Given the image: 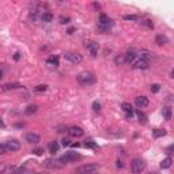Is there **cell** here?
<instances>
[{"label":"cell","instance_id":"obj_1","mask_svg":"<svg viewBox=\"0 0 174 174\" xmlns=\"http://www.w3.org/2000/svg\"><path fill=\"white\" fill-rule=\"evenodd\" d=\"M76 79H77V83L83 87H90V86H93V84H95V82H97L95 74H93V72H90V71L80 72V74L77 75Z\"/></svg>","mask_w":174,"mask_h":174},{"label":"cell","instance_id":"obj_2","mask_svg":"<svg viewBox=\"0 0 174 174\" xmlns=\"http://www.w3.org/2000/svg\"><path fill=\"white\" fill-rule=\"evenodd\" d=\"M145 169V161L142 158H135L131 162V170L132 173H142Z\"/></svg>","mask_w":174,"mask_h":174},{"label":"cell","instance_id":"obj_3","mask_svg":"<svg viewBox=\"0 0 174 174\" xmlns=\"http://www.w3.org/2000/svg\"><path fill=\"white\" fill-rule=\"evenodd\" d=\"M42 166L46 169H63L65 166V163H63L60 161V158L58 159H45L44 163H42Z\"/></svg>","mask_w":174,"mask_h":174},{"label":"cell","instance_id":"obj_4","mask_svg":"<svg viewBox=\"0 0 174 174\" xmlns=\"http://www.w3.org/2000/svg\"><path fill=\"white\" fill-rule=\"evenodd\" d=\"M64 58L68 60V61L74 63V64H79V63L83 61V56L80 53H76V52H65Z\"/></svg>","mask_w":174,"mask_h":174},{"label":"cell","instance_id":"obj_5","mask_svg":"<svg viewBox=\"0 0 174 174\" xmlns=\"http://www.w3.org/2000/svg\"><path fill=\"white\" fill-rule=\"evenodd\" d=\"M79 159H82V155L77 154V152H74V151H69L67 152L65 155H63L61 158H60V161L63 162V163H69V162H76L79 161Z\"/></svg>","mask_w":174,"mask_h":174},{"label":"cell","instance_id":"obj_6","mask_svg":"<svg viewBox=\"0 0 174 174\" xmlns=\"http://www.w3.org/2000/svg\"><path fill=\"white\" fill-rule=\"evenodd\" d=\"M84 46L90 50V53H91L93 57H97L98 56V50H99V45H98V42L93 41V39H87V41H84Z\"/></svg>","mask_w":174,"mask_h":174},{"label":"cell","instance_id":"obj_7","mask_svg":"<svg viewBox=\"0 0 174 174\" xmlns=\"http://www.w3.org/2000/svg\"><path fill=\"white\" fill-rule=\"evenodd\" d=\"M98 169H99V166H98V164L90 163V164H84V166L77 167L76 171H77V173H83V174H91V173H95V171H98Z\"/></svg>","mask_w":174,"mask_h":174},{"label":"cell","instance_id":"obj_8","mask_svg":"<svg viewBox=\"0 0 174 174\" xmlns=\"http://www.w3.org/2000/svg\"><path fill=\"white\" fill-rule=\"evenodd\" d=\"M131 65H132L135 69H147V68L150 67V65H148V61H145V60L140 58L139 56L135 58V60H133V63H132Z\"/></svg>","mask_w":174,"mask_h":174},{"label":"cell","instance_id":"obj_9","mask_svg":"<svg viewBox=\"0 0 174 174\" xmlns=\"http://www.w3.org/2000/svg\"><path fill=\"white\" fill-rule=\"evenodd\" d=\"M6 145L8 148V152H14V151H19L20 150V142H18L16 139H11V140H7Z\"/></svg>","mask_w":174,"mask_h":174},{"label":"cell","instance_id":"obj_10","mask_svg":"<svg viewBox=\"0 0 174 174\" xmlns=\"http://www.w3.org/2000/svg\"><path fill=\"white\" fill-rule=\"evenodd\" d=\"M68 135L71 137H82L84 135V131L80 126H69L68 128Z\"/></svg>","mask_w":174,"mask_h":174},{"label":"cell","instance_id":"obj_11","mask_svg":"<svg viewBox=\"0 0 174 174\" xmlns=\"http://www.w3.org/2000/svg\"><path fill=\"white\" fill-rule=\"evenodd\" d=\"M25 140H26L27 143H33V144H37V143L41 142V137H39V135H37V133L30 132V133H26Z\"/></svg>","mask_w":174,"mask_h":174},{"label":"cell","instance_id":"obj_12","mask_svg":"<svg viewBox=\"0 0 174 174\" xmlns=\"http://www.w3.org/2000/svg\"><path fill=\"white\" fill-rule=\"evenodd\" d=\"M135 103H136V106L137 107H145V106H148L150 101L145 95H140V97L135 98Z\"/></svg>","mask_w":174,"mask_h":174},{"label":"cell","instance_id":"obj_13","mask_svg":"<svg viewBox=\"0 0 174 174\" xmlns=\"http://www.w3.org/2000/svg\"><path fill=\"white\" fill-rule=\"evenodd\" d=\"M124 56H125V63H129V64H132L133 60L137 57V52H136L135 49H128V50H126V53H125Z\"/></svg>","mask_w":174,"mask_h":174},{"label":"cell","instance_id":"obj_14","mask_svg":"<svg viewBox=\"0 0 174 174\" xmlns=\"http://www.w3.org/2000/svg\"><path fill=\"white\" fill-rule=\"evenodd\" d=\"M121 109L124 110V112L126 113V118H132L133 116V107L131 103L128 102H123V105H121Z\"/></svg>","mask_w":174,"mask_h":174},{"label":"cell","instance_id":"obj_15","mask_svg":"<svg viewBox=\"0 0 174 174\" xmlns=\"http://www.w3.org/2000/svg\"><path fill=\"white\" fill-rule=\"evenodd\" d=\"M46 65L50 67V68H57L58 65H60L58 56H50V57H48V60H46Z\"/></svg>","mask_w":174,"mask_h":174},{"label":"cell","instance_id":"obj_16","mask_svg":"<svg viewBox=\"0 0 174 174\" xmlns=\"http://www.w3.org/2000/svg\"><path fill=\"white\" fill-rule=\"evenodd\" d=\"M137 56L140 58H143V60H145V61H148L152 58V53L150 50H147V49H142L140 52H137Z\"/></svg>","mask_w":174,"mask_h":174},{"label":"cell","instance_id":"obj_17","mask_svg":"<svg viewBox=\"0 0 174 174\" xmlns=\"http://www.w3.org/2000/svg\"><path fill=\"white\" fill-rule=\"evenodd\" d=\"M155 44L159 46L166 45V44H169V38L166 36H163V34H158V36L155 37Z\"/></svg>","mask_w":174,"mask_h":174},{"label":"cell","instance_id":"obj_18","mask_svg":"<svg viewBox=\"0 0 174 174\" xmlns=\"http://www.w3.org/2000/svg\"><path fill=\"white\" fill-rule=\"evenodd\" d=\"M162 114H163V117H164L166 121H170L171 120V107L170 106H164L163 109H162Z\"/></svg>","mask_w":174,"mask_h":174},{"label":"cell","instance_id":"obj_19","mask_svg":"<svg viewBox=\"0 0 174 174\" xmlns=\"http://www.w3.org/2000/svg\"><path fill=\"white\" fill-rule=\"evenodd\" d=\"M58 147H60V145H58L57 142H50L48 145V150H49L50 154H56V152L58 151Z\"/></svg>","mask_w":174,"mask_h":174},{"label":"cell","instance_id":"obj_20","mask_svg":"<svg viewBox=\"0 0 174 174\" xmlns=\"http://www.w3.org/2000/svg\"><path fill=\"white\" fill-rule=\"evenodd\" d=\"M136 116H137L139 121L142 124H145L147 123V116H145V113H143L140 109H136Z\"/></svg>","mask_w":174,"mask_h":174},{"label":"cell","instance_id":"obj_21","mask_svg":"<svg viewBox=\"0 0 174 174\" xmlns=\"http://www.w3.org/2000/svg\"><path fill=\"white\" fill-rule=\"evenodd\" d=\"M99 23L102 26H107V27H109V23H110L109 16H107L106 14H101L99 15Z\"/></svg>","mask_w":174,"mask_h":174},{"label":"cell","instance_id":"obj_22","mask_svg":"<svg viewBox=\"0 0 174 174\" xmlns=\"http://www.w3.org/2000/svg\"><path fill=\"white\" fill-rule=\"evenodd\" d=\"M41 19H42V22L50 23L52 20H53V14H52V12H44L41 15Z\"/></svg>","mask_w":174,"mask_h":174},{"label":"cell","instance_id":"obj_23","mask_svg":"<svg viewBox=\"0 0 174 174\" xmlns=\"http://www.w3.org/2000/svg\"><path fill=\"white\" fill-rule=\"evenodd\" d=\"M37 110H38V106H37V105H29V106L26 107L25 113L27 114V116H31V114H34Z\"/></svg>","mask_w":174,"mask_h":174},{"label":"cell","instance_id":"obj_24","mask_svg":"<svg viewBox=\"0 0 174 174\" xmlns=\"http://www.w3.org/2000/svg\"><path fill=\"white\" fill-rule=\"evenodd\" d=\"M171 163H173V159L169 156V158L163 159V161L161 162V167H162V169H169V167L171 166Z\"/></svg>","mask_w":174,"mask_h":174},{"label":"cell","instance_id":"obj_25","mask_svg":"<svg viewBox=\"0 0 174 174\" xmlns=\"http://www.w3.org/2000/svg\"><path fill=\"white\" fill-rule=\"evenodd\" d=\"M166 131H164V129H154V131H152V136H154V137H162V136H166Z\"/></svg>","mask_w":174,"mask_h":174},{"label":"cell","instance_id":"obj_26","mask_svg":"<svg viewBox=\"0 0 174 174\" xmlns=\"http://www.w3.org/2000/svg\"><path fill=\"white\" fill-rule=\"evenodd\" d=\"M84 147H87V148H94V150H98L97 143L94 142V140H91V139H88V140H86V142H84Z\"/></svg>","mask_w":174,"mask_h":174},{"label":"cell","instance_id":"obj_27","mask_svg":"<svg viewBox=\"0 0 174 174\" xmlns=\"http://www.w3.org/2000/svg\"><path fill=\"white\" fill-rule=\"evenodd\" d=\"M19 87H22L19 83H8L3 86V90H14V88H19Z\"/></svg>","mask_w":174,"mask_h":174},{"label":"cell","instance_id":"obj_28","mask_svg":"<svg viewBox=\"0 0 174 174\" xmlns=\"http://www.w3.org/2000/svg\"><path fill=\"white\" fill-rule=\"evenodd\" d=\"M114 63H116V65H123L124 63H125V56H124V55L116 56V58H114Z\"/></svg>","mask_w":174,"mask_h":174},{"label":"cell","instance_id":"obj_29","mask_svg":"<svg viewBox=\"0 0 174 174\" xmlns=\"http://www.w3.org/2000/svg\"><path fill=\"white\" fill-rule=\"evenodd\" d=\"M142 25L145 26V27H148V29H154V23H152L151 19H143L142 20Z\"/></svg>","mask_w":174,"mask_h":174},{"label":"cell","instance_id":"obj_30","mask_svg":"<svg viewBox=\"0 0 174 174\" xmlns=\"http://www.w3.org/2000/svg\"><path fill=\"white\" fill-rule=\"evenodd\" d=\"M34 90H36L37 93H42V91H46V90H48V86H46V84H38V86H37Z\"/></svg>","mask_w":174,"mask_h":174},{"label":"cell","instance_id":"obj_31","mask_svg":"<svg viewBox=\"0 0 174 174\" xmlns=\"http://www.w3.org/2000/svg\"><path fill=\"white\" fill-rule=\"evenodd\" d=\"M7 152H8V148H7V145L6 143H0V155H6Z\"/></svg>","mask_w":174,"mask_h":174},{"label":"cell","instance_id":"obj_32","mask_svg":"<svg viewBox=\"0 0 174 174\" xmlns=\"http://www.w3.org/2000/svg\"><path fill=\"white\" fill-rule=\"evenodd\" d=\"M58 20H60V23H61V25H67V23H69V20H71V19H69L68 16L63 15V16H60V19H58Z\"/></svg>","mask_w":174,"mask_h":174},{"label":"cell","instance_id":"obj_33","mask_svg":"<svg viewBox=\"0 0 174 174\" xmlns=\"http://www.w3.org/2000/svg\"><path fill=\"white\" fill-rule=\"evenodd\" d=\"M101 107H102V106H101L99 102H97V101H95V102H93V109L95 110V112H99Z\"/></svg>","mask_w":174,"mask_h":174},{"label":"cell","instance_id":"obj_34","mask_svg":"<svg viewBox=\"0 0 174 174\" xmlns=\"http://www.w3.org/2000/svg\"><path fill=\"white\" fill-rule=\"evenodd\" d=\"M124 19L125 20H137V16L136 15H124Z\"/></svg>","mask_w":174,"mask_h":174},{"label":"cell","instance_id":"obj_35","mask_svg":"<svg viewBox=\"0 0 174 174\" xmlns=\"http://www.w3.org/2000/svg\"><path fill=\"white\" fill-rule=\"evenodd\" d=\"M159 90H161V86H159V84L155 83V84H152V86H151V91H152V93H158Z\"/></svg>","mask_w":174,"mask_h":174},{"label":"cell","instance_id":"obj_36","mask_svg":"<svg viewBox=\"0 0 174 174\" xmlns=\"http://www.w3.org/2000/svg\"><path fill=\"white\" fill-rule=\"evenodd\" d=\"M61 144L64 145V147H68V145H71V140H69L68 137H64V139H63V143H61Z\"/></svg>","mask_w":174,"mask_h":174},{"label":"cell","instance_id":"obj_37","mask_svg":"<svg viewBox=\"0 0 174 174\" xmlns=\"http://www.w3.org/2000/svg\"><path fill=\"white\" fill-rule=\"evenodd\" d=\"M33 154H36V155H42V152H44V150L42 148H36V150H33Z\"/></svg>","mask_w":174,"mask_h":174},{"label":"cell","instance_id":"obj_38","mask_svg":"<svg viewBox=\"0 0 174 174\" xmlns=\"http://www.w3.org/2000/svg\"><path fill=\"white\" fill-rule=\"evenodd\" d=\"M93 7L95 8V10H99V8H101V4L97 3V1H94V3H93Z\"/></svg>","mask_w":174,"mask_h":174},{"label":"cell","instance_id":"obj_39","mask_svg":"<svg viewBox=\"0 0 174 174\" xmlns=\"http://www.w3.org/2000/svg\"><path fill=\"white\" fill-rule=\"evenodd\" d=\"M19 58H20V53H15V55H14V60H15V61H18Z\"/></svg>","mask_w":174,"mask_h":174},{"label":"cell","instance_id":"obj_40","mask_svg":"<svg viewBox=\"0 0 174 174\" xmlns=\"http://www.w3.org/2000/svg\"><path fill=\"white\" fill-rule=\"evenodd\" d=\"M117 167H123V162L117 161Z\"/></svg>","mask_w":174,"mask_h":174},{"label":"cell","instance_id":"obj_41","mask_svg":"<svg viewBox=\"0 0 174 174\" xmlns=\"http://www.w3.org/2000/svg\"><path fill=\"white\" fill-rule=\"evenodd\" d=\"M74 27H71V29H69V30H68V34H72V33H74Z\"/></svg>","mask_w":174,"mask_h":174},{"label":"cell","instance_id":"obj_42","mask_svg":"<svg viewBox=\"0 0 174 174\" xmlns=\"http://www.w3.org/2000/svg\"><path fill=\"white\" fill-rule=\"evenodd\" d=\"M1 77H3V72H1V69H0V80H1Z\"/></svg>","mask_w":174,"mask_h":174},{"label":"cell","instance_id":"obj_43","mask_svg":"<svg viewBox=\"0 0 174 174\" xmlns=\"http://www.w3.org/2000/svg\"><path fill=\"white\" fill-rule=\"evenodd\" d=\"M0 126H4V124H3V121H1V118H0Z\"/></svg>","mask_w":174,"mask_h":174}]
</instances>
